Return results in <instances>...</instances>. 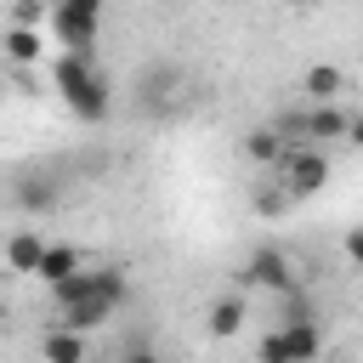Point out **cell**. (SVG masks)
<instances>
[{
	"label": "cell",
	"instance_id": "cell-7",
	"mask_svg": "<svg viewBox=\"0 0 363 363\" xmlns=\"http://www.w3.org/2000/svg\"><path fill=\"white\" fill-rule=\"evenodd\" d=\"M284 187H289V199L323 193V187H329V159H323L318 147H289V153H284Z\"/></svg>",
	"mask_w": 363,
	"mask_h": 363
},
{
	"label": "cell",
	"instance_id": "cell-1",
	"mask_svg": "<svg viewBox=\"0 0 363 363\" xmlns=\"http://www.w3.org/2000/svg\"><path fill=\"white\" fill-rule=\"evenodd\" d=\"M51 85H57V96L68 102V113L74 119H85V125H102L108 113H113V85H108V74L96 68V57H57L51 62Z\"/></svg>",
	"mask_w": 363,
	"mask_h": 363
},
{
	"label": "cell",
	"instance_id": "cell-17",
	"mask_svg": "<svg viewBox=\"0 0 363 363\" xmlns=\"http://www.w3.org/2000/svg\"><path fill=\"white\" fill-rule=\"evenodd\" d=\"M346 261H352V267H363V227H352V233H346Z\"/></svg>",
	"mask_w": 363,
	"mask_h": 363
},
{
	"label": "cell",
	"instance_id": "cell-9",
	"mask_svg": "<svg viewBox=\"0 0 363 363\" xmlns=\"http://www.w3.org/2000/svg\"><path fill=\"white\" fill-rule=\"evenodd\" d=\"M0 51H6L11 62H23V68H28V62H45V28H17V23H11V28L0 34Z\"/></svg>",
	"mask_w": 363,
	"mask_h": 363
},
{
	"label": "cell",
	"instance_id": "cell-3",
	"mask_svg": "<svg viewBox=\"0 0 363 363\" xmlns=\"http://www.w3.org/2000/svg\"><path fill=\"white\" fill-rule=\"evenodd\" d=\"M51 40L68 57H96V28H102V0H51Z\"/></svg>",
	"mask_w": 363,
	"mask_h": 363
},
{
	"label": "cell",
	"instance_id": "cell-19",
	"mask_svg": "<svg viewBox=\"0 0 363 363\" xmlns=\"http://www.w3.org/2000/svg\"><path fill=\"white\" fill-rule=\"evenodd\" d=\"M346 142H357V147H363V113H357V119L346 125Z\"/></svg>",
	"mask_w": 363,
	"mask_h": 363
},
{
	"label": "cell",
	"instance_id": "cell-6",
	"mask_svg": "<svg viewBox=\"0 0 363 363\" xmlns=\"http://www.w3.org/2000/svg\"><path fill=\"white\" fill-rule=\"evenodd\" d=\"M130 295H113V289H96V295H79V301H68V306H57V329H74V335H91V329H102L119 306H125Z\"/></svg>",
	"mask_w": 363,
	"mask_h": 363
},
{
	"label": "cell",
	"instance_id": "cell-11",
	"mask_svg": "<svg viewBox=\"0 0 363 363\" xmlns=\"http://www.w3.org/2000/svg\"><path fill=\"white\" fill-rule=\"evenodd\" d=\"M244 153H250L255 164H284L289 147H284V130H278V125H255V130L244 136Z\"/></svg>",
	"mask_w": 363,
	"mask_h": 363
},
{
	"label": "cell",
	"instance_id": "cell-8",
	"mask_svg": "<svg viewBox=\"0 0 363 363\" xmlns=\"http://www.w3.org/2000/svg\"><path fill=\"white\" fill-rule=\"evenodd\" d=\"M0 255H6V267H11V272H28V278H34V272H40V261H45V233H40V227H17V233L6 238V250H0Z\"/></svg>",
	"mask_w": 363,
	"mask_h": 363
},
{
	"label": "cell",
	"instance_id": "cell-14",
	"mask_svg": "<svg viewBox=\"0 0 363 363\" xmlns=\"http://www.w3.org/2000/svg\"><path fill=\"white\" fill-rule=\"evenodd\" d=\"M238 329H244V301H238V295H221V301L210 306V335L227 340V335H238Z\"/></svg>",
	"mask_w": 363,
	"mask_h": 363
},
{
	"label": "cell",
	"instance_id": "cell-15",
	"mask_svg": "<svg viewBox=\"0 0 363 363\" xmlns=\"http://www.w3.org/2000/svg\"><path fill=\"white\" fill-rule=\"evenodd\" d=\"M17 204H23L28 216H40V210H51V204H57V187H51L45 176H28V182L17 187Z\"/></svg>",
	"mask_w": 363,
	"mask_h": 363
},
{
	"label": "cell",
	"instance_id": "cell-21",
	"mask_svg": "<svg viewBox=\"0 0 363 363\" xmlns=\"http://www.w3.org/2000/svg\"><path fill=\"white\" fill-rule=\"evenodd\" d=\"M0 323H6V301H0Z\"/></svg>",
	"mask_w": 363,
	"mask_h": 363
},
{
	"label": "cell",
	"instance_id": "cell-18",
	"mask_svg": "<svg viewBox=\"0 0 363 363\" xmlns=\"http://www.w3.org/2000/svg\"><path fill=\"white\" fill-rule=\"evenodd\" d=\"M125 363H159V352H153V346H136V352H130Z\"/></svg>",
	"mask_w": 363,
	"mask_h": 363
},
{
	"label": "cell",
	"instance_id": "cell-2",
	"mask_svg": "<svg viewBox=\"0 0 363 363\" xmlns=\"http://www.w3.org/2000/svg\"><path fill=\"white\" fill-rule=\"evenodd\" d=\"M318 352H323V329H318V318L301 306V289L289 295V318L278 323V329H267L261 335V363H318Z\"/></svg>",
	"mask_w": 363,
	"mask_h": 363
},
{
	"label": "cell",
	"instance_id": "cell-10",
	"mask_svg": "<svg viewBox=\"0 0 363 363\" xmlns=\"http://www.w3.org/2000/svg\"><path fill=\"white\" fill-rule=\"evenodd\" d=\"M79 267H85V255H79L74 244H45V261H40V272H34V278H40L45 289H57V284H62V278H74Z\"/></svg>",
	"mask_w": 363,
	"mask_h": 363
},
{
	"label": "cell",
	"instance_id": "cell-20",
	"mask_svg": "<svg viewBox=\"0 0 363 363\" xmlns=\"http://www.w3.org/2000/svg\"><path fill=\"white\" fill-rule=\"evenodd\" d=\"M272 6H306V0H272Z\"/></svg>",
	"mask_w": 363,
	"mask_h": 363
},
{
	"label": "cell",
	"instance_id": "cell-13",
	"mask_svg": "<svg viewBox=\"0 0 363 363\" xmlns=\"http://www.w3.org/2000/svg\"><path fill=\"white\" fill-rule=\"evenodd\" d=\"M340 85H346V74H340L335 62L306 68V96H312V102H335V96H340Z\"/></svg>",
	"mask_w": 363,
	"mask_h": 363
},
{
	"label": "cell",
	"instance_id": "cell-4",
	"mask_svg": "<svg viewBox=\"0 0 363 363\" xmlns=\"http://www.w3.org/2000/svg\"><path fill=\"white\" fill-rule=\"evenodd\" d=\"M176 102H182V68H176V62H153V68L136 79V108H142L147 119H164Z\"/></svg>",
	"mask_w": 363,
	"mask_h": 363
},
{
	"label": "cell",
	"instance_id": "cell-12",
	"mask_svg": "<svg viewBox=\"0 0 363 363\" xmlns=\"http://www.w3.org/2000/svg\"><path fill=\"white\" fill-rule=\"evenodd\" d=\"M40 352H45V363H85V357H91L85 335H74V329H51V335L40 340Z\"/></svg>",
	"mask_w": 363,
	"mask_h": 363
},
{
	"label": "cell",
	"instance_id": "cell-16",
	"mask_svg": "<svg viewBox=\"0 0 363 363\" xmlns=\"http://www.w3.org/2000/svg\"><path fill=\"white\" fill-rule=\"evenodd\" d=\"M11 23L17 28H45L51 23V0H17L11 6Z\"/></svg>",
	"mask_w": 363,
	"mask_h": 363
},
{
	"label": "cell",
	"instance_id": "cell-5",
	"mask_svg": "<svg viewBox=\"0 0 363 363\" xmlns=\"http://www.w3.org/2000/svg\"><path fill=\"white\" fill-rule=\"evenodd\" d=\"M244 284L255 289H272V295H295V267L278 244H255L250 261H244Z\"/></svg>",
	"mask_w": 363,
	"mask_h": 363
}]
</instances>
